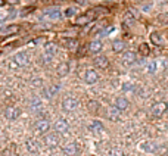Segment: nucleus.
Listing matches in <instances>:
<instances>
[{
    "instance_id": "obj_1",
    "label": "nucleus",
    "mask_w": 168,
    "mask_h": 156,
    "mask_svg": "<svg viewBox=\"0 0 168 156\" xmlns=\"http://www.w3.org/2000/svg\"><path fill=\"white\" fill-rule=\"evenodd\" d=\"M28 62H30V59H28V55H27L25 52H19V53H16L13 58H12V60H10V63H9V68H21V66H27L28 65Z\"/></svg>"
},
{
    "instance_id": "obj_2",
    "label": "nucleus",
    "mask_w": 168,
    "mask_h": 156,
    "mask_svg": "<svg viewBox=\"0 0 168 156\" xmlns=\"http://www.w3.org/2000/svg\"><path fill=\"white\" fill-rule=\"evenodd\" d=\"M168 111V105L165 102H158V103H155L151 109V114L153 118H161V116L164 115L165 112Z\"/></svg>"
},
{
    "instance_id": "obj_3",
    "label": "nucleus",
    "mask_w": 168,
    "mask_h": 156,
    "mask_svg": "<svg viewBox=\"0 0 168 156\" xmlns=\"http://www.w3.org/2000/svg\"><path fill=\"white\" fill-rule=\"evenodd\" d=\"M77 105H78V102H77V99L74 97V96H67V97L62 100V107H64V111H67V112L75 111Z\"/></svg>"
},
{
    "instance_id": "obj_4",
    "label": "nucleus",
    "mask_w": 168,
    "mask_h": 156,
    "mask_svg": "<svg viewBox=\"0 0 168 156\" xmlns=\"http://www.w3.org/2000/svg\"><path fill=\"white\" fill-rule=\"evenodd\" d=\"M53 128H55V131L58 134H65L69 130V122L67 119H64V118H59L58 121L53 124Z\"/></svg>"
},
{
    "instance_id": "obj_5",
    "label": "nucleus",
    "mask_w": 168,
    "mask_h": 156,
    "mask_svg": "<svg viewBox=\"0 0 168 156\" xmlns=\"http://www.w3.org/2000/svg\"><path fill=\"white\" fill-rule=\"evenodd\" d=\"M93 18H94V12L92 10H89L87 13H84V15H80V16H77L75 19V25H78V27H84V25H87L90 21H92Z\"/></svg>"
},
{
    "instance_id": "obj_6",
    "label": "nucleus",
    "mask_w": 168,
    "mask_h": 156,
    "mask_svg": "<svg viewBox=\"0 0 168 156\" xmlns=\"http://www.w3.org/2000/svg\"><path fill=\"white\" fill-rule=\"evenodd\" d=\"M50 128V121L47 118H42V119H37L35 122V131L43 134V132H47Z\"/></svg>"
},
{
    "instance_id": "obj_7",
    "label": "nucleus",
    "mask_w": 168,
    "mask_h": 156,
    "mask_svg": "<svg viewBox=\"0 0 168 156\" xmlns=\"http://www.w3.org/2000/svg\"><path fill=\"white\" fill-rule=\"evenodd\" d=\"M64 156H75L78 153V144L77 143H67L62 149Z\"/></svg>"
},
{
    "instance_id": "obj_8",
    "label": "nucleus",
    "mask_w": 168,
    "mask_h": 156,
    "mask_svg": "<svg viewBox=\"0 0 168 156\" xmlns=\"http://www.w3.org/2000/svg\"><path fill=\"white\" fill-rule=\"evenodd\" d=\"M106 116H108V119H109V121L117 122V121H119V119H121V111H119L117 106H111V107H108Z\"/></svg>"
},
{
    "instance_id": "obj_9",
    "label": "nucleus",
    "mask_w": 168,
    "mask_h": 156,
    "mask_svg": "<svg viewBox=\"0 0 168 156\" xmlns=\"http://www.w3.org/2000/svg\"><path fill=\"white\" fill-rule=\"evenodd\" d=\"M97 80H99V74L94 69H87L84 72V81L87 84H94V82H97Z\"/></svg>"
},
{
    "instance_id": "obj_10",
    "label": "nucleus",
    "mask_w": 168,
    "mask_h": 156,
    "mask_svg": "<svg viewBox=\"0 0 168 156\" xmlns=\"http://www.w3.org/2000/svg\"><path fill=\"white\" fill-rule=\"evenodd\" d=\"M21 115V111L15 106H8L5 109V116L8 118L9 121H13V119H16L18 116Z\"/></svg>"
},
{
    "instance_id": "obj_11",
    "label": "nucleus",
    "mask_w": 168,
    "mask_h": 156,
    "mask_svg": "<svg viewBox=\"0 0 168 156\" xmlns=\"http://www.w3.org/2000/svg\"><path fill=\"white\" fill-rule=\"evenodd\" d=\"M136 60H137V58H136L134 52H126V53H124V56H122V63H124L126 66L134 65Z\"/></svg>"
},
{
    "instance_id": "obj_12",
    "label": "nucleus",
    "mask_w": 168,
    "mask_h": 156,
    "mask_svg": "<svg viewBox=\"0 0 168 156\" xmlns=\"http://www.w3.org/2000/svg\"><path fill=\"white\" fill-rule=\"evenodd\" d=\"M44 144H46V147L53 149L59 144V139L56 137V136H53V134H49V136L44 137Z\"/></svg>"
},
{
    "instance_id": "obj_13",
    "label": "nucleus",
    "mask_w": 168,
    "mask_h": 156,
    "mask_svg": "<svg viewBox=\"0 0 168 156\" xmlns=\"http://www.w3.org/2000/svg\"><path fill=\"white\" fill-rule=\"evenodd\" d=\"M94 65L97 66L99 69H108L109 60H108L106 56H96V58H94Z\"/></svg>"
},
{
    "instance_id": "obj_14",
    "label": "nucleus",
    "mask_w": 168,
    "mask_h": 156,
    "mask_svg": "<svg viewBox=\"0 0 168 156\" xmlns=\"http://www.w3.org/2000/svg\"><path fill=\"white\" fill-rule=\"evenodd\" d=\"M114 106H117L118 109L122 112V111H126L127 107L130 106V102H128L126 97H117L114 100Z\"/></svg>"
},
{
    "instance_id": "obj_15",
    "label": "nucleus",
    "mask_w": 168,
    "mask_h": 156,
    "mask_svg": "<svg viewBox=\"0 0 168 156\" xmlns=\"http://www.w3.org/2000/svg\"><path fill=\"white\" fill-rule=\"evenodd\" d=\"M18 31H19V25H8L0 30V35H12V34H16Z\"/></svg>"
},
{
    "instance_id": "obj_16",
    "label": "nucleus",
    "mask_w": 168,
    "mask_h": 156,
    "mask_svg": "<svg viewBox=\"0 0 168 156\" xmlns=\"http://www.w3.org/2000/svg\"><path fill=\"white\" fill-rule=\"evenodd\" d=\"M90 130H92L94 134H100V132L105 131V127H103V124H102L100 121H92Z\"/></svg>"
},
{
    "instance_id": "obj_17",
    "label": "nucleus",
    "mask_w": 168,
    "mask_h": 156,
    "mask_svg": "<svg viewBox=\"0 0 168 156\" xmlns=\"http://www.w3.org/2000/svg\"><path fill=\"white\" fill-rule=\"evenodd\" d=\"M93 12H94V18H100V16H106L109 13V9L105 8V6H96L93 9Z\"/></svg>"
},
{
    "instance_id": "obj_18",
    "label": "nucleus",
    "mask_w": 168,
    "mask_h": 156,
    "mask_svg": "<svg viewBox=\"0 0 168 156\" xmlns=\"http://www.w3.org/2000/svg\"><path fill=\"white\" fill-rule=\"evenodd\" d=\"M25 147L30 153H37L38 152V147H37V143L34 141L33 139H27L25 140Z\"/></svg>"
},
{
    "instance_id": "obj_19",
    "label": "nucleus",
    "mask_w": 168,
    "mask_h": 156,
    "mask_svg": "<svg viewBox=\"0 0 168 156\" xmlns=\"http://www.w3.org/2000/svg\"><path fill=\"white\" fill-rule=\"evenodd\" d=\"M58 75L59 77H67L68 74H69V65H68L67 62H62L60 65L58 66Z\"/></svg>"
},
{
    "instance_id": "obj_20",
    "label": "nucleus",
    "mask_w": 168,
    "mask_h": 156,
    "mask_svg": "<svg viewBox=\"0 0 168 156\" xmlns=\"http://www.w3.org/2000/svg\"><path fill=\"white\" fill-rule=\"evenodd\" d=\"M89 50L92 53H99L102 50V41L100 40H93L90 44H89Z\"/></svg>"
},
{
    "instance_id": "obj_21",
    "label": "nucleus",
    "mask_w": 168,
    "mask_h": 156,
    "mask_svg": "<svg viewBox=\"0 0 168 156\" xmlns=\"http://www.w3.org/2000/svg\"><path fill=\"white\" fill-rule=\"evenodd\" d=\"M60 16H62V12L59 9H49V10H46V18H49V19H59Z\"/></svg>"
},
{
    "instance_id": "obj_22",
    "label": "nucleus",
    "mask_w": 168,
    "mask_h": 156,
    "mask_svg": "<svg viewBox=\"0 0 168 156\" xmlns=\"http://www.w3.org/2000/svg\"><path fill=\"white\" fill-rule=\"evenodd\" d=\"M126 49V43L122 40H115L112 43V50L115 52V53H119V52H124Z\"/></svg>"
},
{
    "instance_id": "obj_23",
    "label": "nucleus",
    "mask_w": 168,
    "mask_h": 156,
    "mask_svg": "<svg viewBox=\"0 0 168 156\" xmlns=\"http://www.w3.org/2000/svg\"><path fill=\"white\" fill-rule=\"evenodd\" d=\"M58 91H59V85L58 84H55V85H52V87H49V89L44 90V96H46V99H52Z\"/></svg>"
},
{
    "instance_id": "obj_24",
    "label": "nucleus",
    "mask_w": 168,
    "mask_h": 156,
    "mask_svg": "<svg viewBox=\"0 0 168 156\" xmlns=\"http://www.w3.org/2000/svg\"><path fill=\"white\" fill-rule=\"evenodd\" d=\"M151 41L155 44V46H162V44H164V40H162V37H161L159 33H152L151 34Z\"/></svg>"
},
{
    "instance_id": "obj_25",
    "label": "nucleus",
    "mask_w": 168,
    "mask_h": 156,
    "mask_svg": "<svg viewBox=\"0 0 168 156\" xmlns=\"http://www.w3.org/2000/svg\"><path fill=\"white\" fill-rule=\"evenodd\" d=\"M67 47L71 52H77L78 50V41L75 38H69V40H67Z\"/></svg>"
},
{
    "instance_id": "obj_26",
    "label": "nucleus",
    "mask_w": 168,
    "mask_h": 156,
    "mask_svg": "<svg viewBox=\"0 0 168 156\" xmlns=\"http://www.w3.org/2000/svg\"><path fill=\"white\" fill-rule=\"evenodd\" d=\"M139 52H140V55H142V56H149L151 49H149V46H148L146 43H142V44L139 46Z\"/></svg>"
},
{
    "instance_id": "obj_27",
    "label": "nucleus",
    "mask_w": 168,
    "mask_h": 156,
    "mask_svg": "<svg viewBox=\"0 0 168 156\" xmlns=\"http://www.w3.org/2000/svg\"><path fill=\"white\" fill-rule=\"evenodd\" d=\"M58 52V46L56 44H53V43H49V44H46V53H49V55H55Z\"/></svg>"
},
{
    "instance_id": "obj_28",
    "label": "nucleus",
    "mask_w": 168,
    "mask_h": 156,
    "mask_svg": "<svg viewBox=\"0 0 168 156\" xmlns=\"http://www.w3.org/2000/svg\"><path fill=\"white\" fill-rule=\"evenodd\" d=\"M87 109H89L90 112H97V109H99V103H97L96 100H89V103H87Z\"/></svg>"
},
{
    "instance_id": "obj_29",
    "label": "nucleus",
    "mask_w": 168,
    "mask_h": 156,
    "mask_svg": "<svg viewBox=\"0 0 168 156\" xmlns=\"http://www.w3.org/2000/svg\"><path fill=\"white\" fill-rule=\"evenodd\" d=\"M142 149L144 152H155V150H156V146H153V143L146 141V143H143L142 144Z\"/></svg>"
},
{
    "instance_id": "obj_30",
    "label": "nucleus",
    "mask_w": 168,
    "mask_h": 156,
    "mask_svg": "<svg viewBox=\"0 0 168 156\" xmlns=\"http://www.w3.org/2000/svg\"><path fill=\"white\" fill-rule=\"evenodd\" d=\"M136 21V16L131 13V12H128V13H126V16H124V22H126L127 25H131L133 22Z\"/></svg>"
},
{
    "instance_id": "obj_31",
    "label": "nucleus",
    "mask_w": 168,
    "mask_h": 156,
    "mask_svg": "<svg viewBox=\"0 0 168 156\" xmlns=\"http://www.w3.org/2000/svg\"><path fill=\"white\" fill-rule=\"evenodd\" d=\"M64 15L67 18H71V16H74V15H77V9L75 8H68L65 12H64Z\"/></svg>"
},
{
    "instance_id": "obj_32",
    "label": "nucleus",
    "mask_w": 168,
    "mask_h": 156,
    "mask_svg": "<svg viewBox=\"0 0 168 156\" xmlns=\"http://www.w3.org/2000/svg\"><path fill=\"white\" fill-rule=\"evenodd\" d=\"M122 91H124V93H133V91H134V85L126 82V84L122 85Z\"/></svg>"
},
{
    "instance_id": "obj_33",
    "label": "nucleus",
    "mask_w": 168,
    "mask_h": 156,
    "mask_svg": "<svg viewBox=\"0 0 168 156\" xmlns=\"http://www.w3.org/2000/svg\"><path fill=\"white\" fill-rule=\"evenodd\" d=\"M109 155L111 156H122V152H121L118 147H112L109 150Z\"/></svg>"
},
{
    "instance_id": "obj_34",
    "label": "nucleus",
    "mask_w": 168,
    "mask_h": 156,
    "mask_svg": "<svg viewBox=\"0 0 168 156\" xmlns=\"http://www.w3.org/2000/svg\"><path fill=\"white\" fill-rule=\"evenodd\" d=\"M148 71H149L151 74H153V72L156 71V63H155V62H151V63L148 65Z\"/></svg>"
},
{
    "instance_id": "obj_35",
    "label": "nucleus",
    "mask_w": 168,
    "mask_h": 156,
    "mask_svg": "<svg viewBox=\"0 0 168 156\" xmlns=\"http://www.w3.org/2000/svg\"><path fill=\"white\" fill-rule=\"evenodd\" d=\"M102 30V25H96V27H93V30L90 31V34H94V33H99Z\"/></svg>"
},
{
    "instance_id": "obj_36",
    "label": "nucleus",
    "mask_w": 168,
    "mask_h": 156,
    "mask_svg": "<svg viewBox=\"0 0 168 156\" xmlns=\"http://www.w3.org/2000/svg\"><path fill=\"white\" fill-rule=\"evenodd\" d=\"M44 41H46V38L38 37V38H35V40H34V43H35V44H42V43H44Z\"/></svg>"
},
{
    "instance_id": "obj_37",
    "label": "nucleus",
    "mask_w": 168,
    "mask_h": 156,
    "mask_svg": "<svg viewBox=\"0 0 168 156\" xmlns=\"http://www.w3.org/2000/svg\"><path fill=\"white\" fill-rule=\"evenodd\" d=\"M74 31H65V33H62V35H64V37H72V35H74Z\"/></svg>"
},
{
    "instance_id": "obj_38",
    "label": "nucleus",
    "mask_w": 168,
    "mask_h": 156,
    "mask_svg": "<svg viewBox=\"0 0 168 156\" xmlns=\"http://www.w3.org/2000/svg\"><path fill=\"white\" fill-rule=\"evenodd\" d=\"M31 10H33V8H27V9H24V10H22V12H21V15H22V16H24V15H27V13H30V12H31Z\"/></svg>"
},
{
    "instance_id": "obj_39",
    "label": "nucleus",
    "mask_w": 168,
    "mask_h": 156,
    "mask_svg": "<svg viewBox=\"0 0 168 156\" xmlns=\"http://www.w3.org/2000/svg\"><path fill=\"white\" fill-rule=\"evenodd\" d=\"M8 2H9V3H13V5H16L19 0H8Z\"/></svg>"
},
{
    "instance_id": "obj_40",
    "label": "nucleus",
    "mask_w": 168,
    "mask_h": 156,
    "mask_svg": "<svg viewBox=\"0 0 168 156\" xmlns=\"http://www.w3.org/2000/svg\"><path fill=\"white\" fill-rule=\"evenodd\" d=\"M5 3H6V0H0V6H3Z\"/></svg>"
},
{
    "instance_id": "obj_41",
    "label": "nucleus",
    "mask_w": 168,
    "mask_h": 156,
    "mask_svg": "<svg viewBox=\"0 0 168 156\" xmlns=\"http://www.w3.org/2000/svg\"><path fill=\"white\" fill-rule=\"evenodd\" d=\"M43 2H47V0H43Z\"/></svg>"
},
{
    "instance_id": "obj_42",
    "label": "nucleus",
    "mask_w": 168,
    "mask_h": 156,
    "mask_svg": "<svg viewBox=\"0 0 168 156\" xmlns=\"http://www.w3.org/2000/svg\"><path fill=\"white\" fill-rule=\"evenodd\" d=\"M167 33H168V31H167Z\"/></svg>"
}]
</instances>
